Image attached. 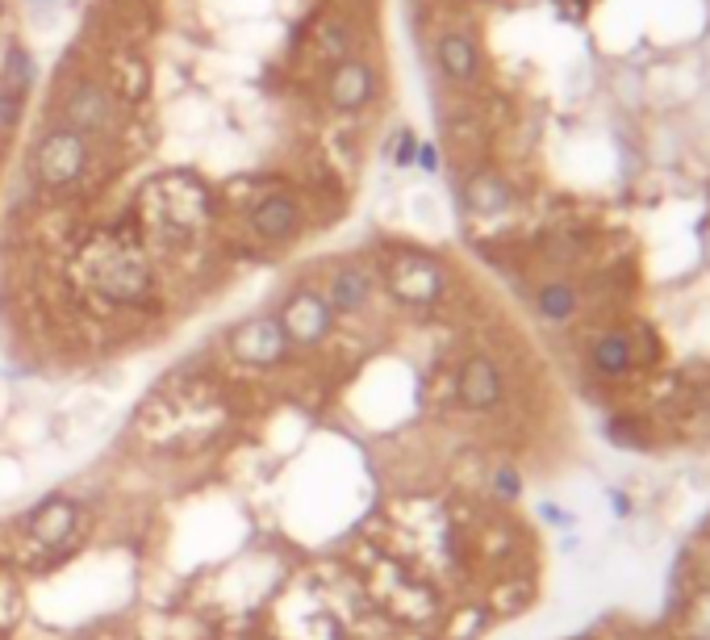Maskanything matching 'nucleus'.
Instances as JSON below:
<instances>
[{
  "instance_id": "obj_7",
  "label": "nucleus",
  "mask_w": 710,
  "mask_h": 640,
  "mask_svg": "<svg viewBox=\"0 0 710 640\" xmlns=\"http://www.w3.org/2000/svg\"><path fill=\"white\" fill-rule=\"evenodd\" d=\"M585 360H589L594 376L606 381V385H618V381L639 373L636 343H631V331H627V327H606V331H598V336L589 339V348H585Z\"/></svg>"
},
{
  "instance_id": "obj_17",
  "label": "nucleus",
  "mask_w": 710,
  "mask_h": 640,
  "mask_svg": "<svg viewBox=\"0 0 710 640\" xmlns=\"http://www.w3.org/2000/svg\"><path fill=\"white\" fill-rule=\"evenodd\" d=\"M464 202L468 209H477V214H502V209H510L514 193H510V185H505L502 176L481 172V176H472L464 185Z\"/></svg>"
},
{
  "instance_id": "obj_6",
  "label": "nucleus",
  "mask_w": 710,
  "mask_h": 640,
  "mask_svg": "<svg viewBox=\"0 0 710 640\" xmlns=\"http://www.w3.org/2000/svg\"><path fill=\"white\" fill-rule=\"evenodd\" d=\"M456 402L468 414H493L505 402V373L489 352H472L456 369Z\"/></svg>"
},
{
  "instance_id": "obj_2",
  "label": "nucleus",
  "mask_w": 710,
  "mask_h": 640,
  "mask_svg": "<svg viewBox=\"0 0 710 640\" xmlns=\"http://www.w3.org/2000/svg\"><path fill=\"white\" fill-rule=\"evenodd\" d=\"M385 289L410 310H430L448 298V268L427 251H397L385 264Z\"/></svg>"
},
{
  "instance_id": "obj_21",
  "label": "nucleus",
  "mask_w": 710,
  "mask_h": 640,
  "mask_svg": "<svg viewBox=\"0 0 710 640\" xmlns=\"http://www.w3.org/2000/svg\"><path fill=\"white\" fill-rule=\"evenodd\" d=\"M414 159H418V134L397 131V138H393V164L397 168H414Z\"/></svg>"
},
{
  "instance_id": "obj_19",
  "label": "nucleus",
  "mask_w": 710,
  "mask_h": 640,
  "mask_svg": "<svg viewBox=\"0 0 710 640\" xmlns=\"http://www.w3.org/2000/svg\"><path fill=\"white\" fill-rule=\"evenodd\" d=\"M489 489H493V498H498V503H514V498L523 494V477H519L514 465H498L493 477H489Z\"/></svg>"
},
{
  "instance_id": "obj_1",
  "label": "nucleus",
  "mask_w": 710,
  "mask_h": 640,
  "mask_svg": "<svg viewBox=\"0 0 710 640\" xmlns=\"http://www.w3.org/2000/svg\"><path fill=\"white\" fill-rule=\"evenodd\" d=\"M88 159H93V143L88 134L72 131V126H55L46 131L34 143V155H30V172L42 188H75L88 172Z\"/></svg>"
},
{
  "instance_id": "obj_18",
  "label": "nucleus",
  "mask_w": 710,
  "mask_h": 640,
  "mask_svg": "<svg viewBox=\"0 0 710 640\" xmlns=\"http://www.w3.org/2000/svg\"><path fill=\"white\" fill-rule=\"evenodd\" d=\"M531 599H535V586L526 582V578H510V582H502L489 595L485 607L493 616H519L523 607H531Z\"/></svg>"
},
{
  "instance_id": "obj_20",
  "label": "nucleus",
  "mask_w": 710,
  "mask_h": 640,
  "mask_svg": "<svg viewBox=\"0 0 710 640\" xmlns=\"http://www.w3.org/2000/svg\"><path fill=\"white\" fill-rule=\"evenodd\" d=\"M322 47H326V51H331L335 59H352V47H355L352 30H347L343 21H331V25L322 30Z\"/></svg>"
},
{
  "instance_id": "obj_15",
  "label": "nucleus",
  "mask_w": 710,
  "mask_h": 640,
  "mask_svg": "<svg viewBox=\"0 0 710 640\" xmlns=\"http://www.w3.org/2000/svg\"><path fill=\"white\" fill-rule=\"evenodd\" d=\"M581 289L568 277H552V281H543L540 289H535V314H540L543 322H573L581 310Z\"/></svg>"
},
{
  "instance_id": "obj_16",
  "label": "nucleus",
  "mask_w": 710,
  "mask_h": 640,
  "mask_svg": "<svg viewBox=\"0 0 710 640\" xmlns=\"http://www.w3.org/2000/svg\"><path fill=\"white\" fill-rule=\"evenodd\" d=\"M30 75H34V59L25 55L21 47H9V59H4V93H0V117H13L21 105V96L30 93Z\"/></svg>"
},
{
  "instance_id": "obj_10",
  "label": "nucleus",
  "mask_w": 710,
  "mask_h": 640,
  "mask_svg": "<svg viewBox=\"0 0 710 640\" xmlns=\"http://www.w3.org/2000/svg\"><path fill=\"white\" fill-rule=\"evenodd\" d=\"M150 268L138 256H113L101 272H96V293L117 301V306H138L150 298Z\"/></svg>"
},
{
  "instance_id": "obj_9",
  "label": "nucleus",
  "mask_w": 710,
  "mask_h": 640,
  "mask_svg": "<svg viewBox=\"0 0 710 640\" xmlns=\"http://www.w3.org/2000/svg\"><path fill=\"white\" fill-rule=\"evenodd\" d=\"M376 96V72L364 59H338L335 72L326 75V101L338 113H359Z\"/></svg>"
},
{
  "instance_id": "obj_4",
  "label": "nucleus",
  "mask_w": 710,
  "mask_h": 640,
  "mask_svg": "<svg viewBox=\"0 0 710 640\" xmlns=\"http://www.w3.org/2000/svg\"><path fill=\"white\" fill-rule=\"evenodd\" d=\"M276 319H281L284 336L293 339V348H322L331 331H335V310H331V301L322 289L314 285H297L289 298L281 301V310H276Z\"/></svg>"
},
{
  "instance_id": "obj_5",
  "label": "nucleus",
  "mask_w": 710,
  "mask_h": 640,
  "mask_svg": "<svg viewBox=\"0 0 710 640\" xmlns=\"http://www.w3.org/2000/svg\"><path fill=\"white\" fill-rule=\"evenodd\" d=\"M84 524V507L72 494H46L42 503L21 515V531L30 536V545H38L42 553H59L80 536Z\"/></svg>"
},
{
  "instance_id": "obj_11",
  "label": "nucleus",
  "mask_w": 710,
  "mask_h": 640,
  "mask_svg": "<svg viewBox=\"0 0 710 640\" xmlns=\"http://www.w3.org/2000/svg\"><path fill=\"white\" fill-rule=\"evenodd\" d=\"M301 202L297 197H289V193H268L260 197L255 206H251V230L260 235L263 244H289V239H297L301 230Z\"/></svg>"
},
{
  "instance_id": "obj_3",
  "label": "nucleus",
  "mask_w": 710,
  "mask_h": 640,
  "mask_svg": "<svg viewBox=\"0 0 710 640\" xmlns=\"http://www.w3.org/2000/svg\"><path fill=\"white\" fill-rule=\"evenodd\" d=\"M230 357L247 364V369H276L293 352V339L284 336V327L276 314H251V319L234 322L226 336Z\"/></svg>"
},
{
  "instance_id": "obj_13",
  "label": "nucleus",
  "mask_w": 710,
  "mask_h": 640,
  "mask_svg": "<svg viewBox=\"0 0 710 640\" xmlns=\"http://www.w3.org/2000/svg\"><path fill=\"white\" fill-rule=\"evenodd\" d=\"M435 59H439V72L448 75L451 84H477V75H481V51H477V42L468 34H460V30L439 34Z\"/></svg>"
},
{
  "instance_id": "obj_14",
  "label": "nucleus",
  "mask_w": 710,
  "mask_h": 640,
  "mask_svg": "<svg viewBox=\"0 0 710 640\" xmlns=\"http://www.w3.org/2000/svg\"><path fill=\"white\" fill-rule=\"evenodd\" d=\"M674 640H710V586H686L674 602Z\"/></svg>"
},
{
  "instance_id": "obj_8",
  "label": "nucleus",
  "mask_w": 710,
  "mask_h": 640,
  "mask_svg": "<svg viewBox=\"0 0 710 640\" xmlns=\"http://www.w3.org/2000/svg\"><path fill=\"white\" fill-rule=\"evenodd\" d=\"M63 117H67L63 126H72V131L96 138V134L113 131V122H117V101H113V93L101 84V80H80L72 89V96H67Z\"/></svg>"
},
{
  "instance_id": "obj_23",
  "label": "nucleus",
  "mask_w": 710,
  "mask_h": 640,
  "mask_svg": "<svg viewBox=\"0 0 710 640\" xmlns=\"http://www.w3.org/2000/svg\"><path fill=\"white\" fill-rule=\"evenodd\" d=\"M0 13H4V4H0Z\"/></svg>"
},
{
  "instance_id": "obj_12",
  "label": "nucleus",
  "mask_w": 710,
  "mask_h": 640,
  "mask_svg": "<svg viewBox=\"0 0 710 640\" xmlns=\"http://www.w3.org/2000/svg\"><path fill=\"white\" fill-rule=\"evenodd\" d=\"M376 293V272L364 264H338L326 285V301L335 314H359L368 310V301Z\"/></svg>"
},
{
  "instance_id": "obj_22",
  "label": "nucleus",
  "mask_w": 710,
  "mask_h": 640,
  "mask_svg": "<svg viewBox=\"0 0 710 640\" xmlns=\"http://www.w3.org/2000/svg\"><path fill=\"white\" fill-rule=\"evenodd\" d=\"M414 164H422L427 172H435V147H430V143L427 147H418V159H414Z\"/></svg>"
}]
</instances>
